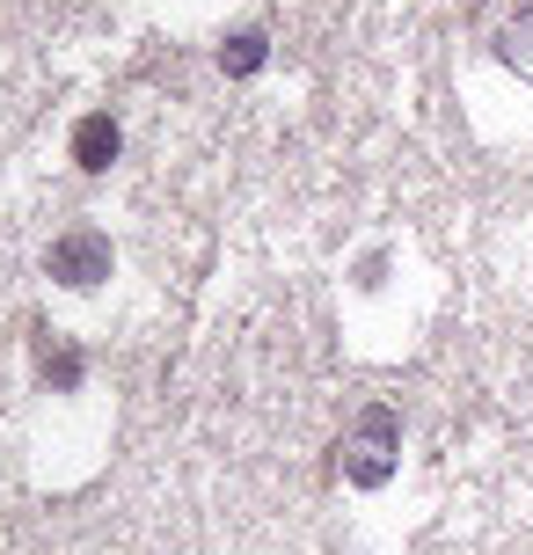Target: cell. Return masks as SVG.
Listing matches in <instances>:
<instances>
[{"instance_id":"4","label":"cell","mask_w":533,"mask_h":555,"mask_svg":"<svg viewBox=\"0 0 533 555\" xmlns=\"http://www.w3.org/2000/svg\"><path fill=\"white\" fill-rule=\"evenodd\" d=\"M37 380H44L52 395H74V388L88 380V359H81V351H74L58 330H37Z\"/></svg>"},{"instance_id":"5","label":"cell","mask_w":533,"mask_h":555,"mask_svg":"<svg viewBox=\"0 0 533 555\" xmlns=\"http://www.w3.org/2000/svg\"><path fill=\"white\" fill-rule=\"evenodd\" d=\"M256 66H263V29H234V37L220 44V74L242 81V74H256Z\"/></svg>"},{"instance_id":"1","label":"cell","mask_w":533,"mask_h":555,"mask_svg":"<svg viewBox=\"0 0 533 555\" xmlns=\"http://www.w3.org/2000/svg\"><path fill=\"white\" fill-rule=\"evenodd\" d=\"M394 461H402V416H394L388 402H373V410H359V424L343 431V475H351L359 490H380L394 475Z\"/></svg>"},{"instance_id":"3","label":"cell","mask_w":533,"mask_h":555,"mask_svg":"<svg viewBox=\"0 0 533 555\" xmlns=\"http://www.w3.org/2000/svg\"><path fill=\"white\" fill-rule=\"evenodd\" d=\"M117 154H125V132H117V117H110V111H88L81 125H74V168L103 176Z\"/></svg>"},{"instance_id":"2","label":"cell","mask_w":533,"mask_h":555,"mask_svg":"<svg viewBox=\"0 0 533 555\" xmlns=\"http://www.w3.org/2000/svg\"><path fill=\"white\" fill-rule=\"evenodd\" d=\"M110 271H117V249H110V234H103V227H66L52 249H44V278L74 285V293H95Z\"/></svg>"}]
</instances>
